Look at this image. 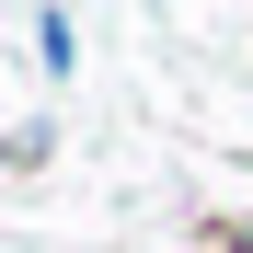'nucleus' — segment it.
Returning <instances> with one entry per match:
<instances>
[]
</instances>
